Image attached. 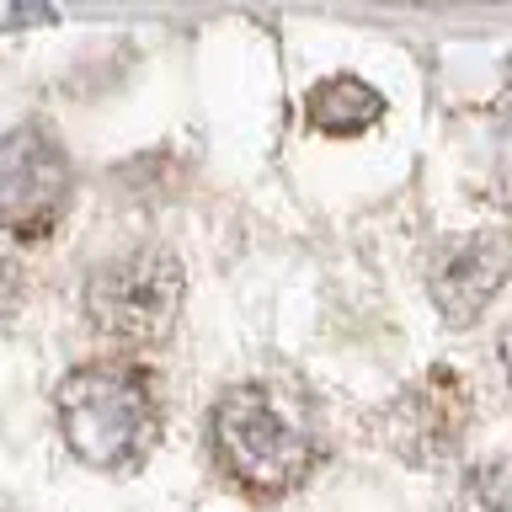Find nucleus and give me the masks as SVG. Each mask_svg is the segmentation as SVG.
I'll use <instances>...</instances> for the list:
<instances>
[{"label":"nucleus","mask_w":512,"mask_h":512,"mask_svg":"<svg viewBox=\"0 0 512 512\" xmlns=\"http://www.w3.org/2000/svg\"><path fill=\"white\" fill-rule=\"evenodd\" d=\"M22 304V267L11 256H0V315H11Z\"/></svg>","instance_id":"nucleus-9"},{"label":"nucleus","mask_w":512,"mask_h":512,"mask_svg":"<svg viewBox=\"0 0 512 512\" xmlns=\"http://www.w3.org/2000/svg\"><path fill=\"white\" fill-rule=\"evenodd\" d=\"M502 374H507V390H512V326L502 336Z\"/></svg>","instance_id":"nucleus-10"},{"label":"nucleus","mask_w":512,"mask_h":512,"mask_svg":"<svg viewBox=\"0 0 512 512\" xmlns=\"http://www.w3.org/2000/svg\"><path fill=\"white\" fill-rule=\"evenodd\" d=\"M54 411H59V432L70 443V454L107 475L144 464L160 432L155 390L128 363L70 368L54 390Z\"/></svg>","instance_id":"nucleus-2"},{"label":"nucleus","mask_w":512,"mask_h":512,"mask_svg":"<svg viewBox=\"0 0 512 512\" xmlns=\"http://www.w3.org/2000/svg\"><path fill=\"white\" fill-rule=\"evenodd\" d=\"M304 118H310V128H320V134H363V128H374L384 118V96L358 75H331L310 91Z\"/></svg>","instance_id":"nucleus-7"},{"label":"nucleus","mask_w":512,"mask_h":512,"mask_svg":"<svg viewBox=\"0 0 512 512\" xmlns=\"http://www.w3.org/2000/svg\"><path fill=\"white\" fill-rule=\"evenodd\" d=\"M70 203V160L59 139L38 123H22L0 139V235L38 240L59 224Z\"/></svg>","instance_id":"nucleus-4"},{"label":"nucleus","mask_w":512,"mask_h":512,"mask_svg":"<svg viewBox=\"0 0 512 512\" xmlns=\"http://www.w3.org/2000/svg\"><path fill=\"white\" fill-rule=\"evenodd\" d=\"M507 272H512V240L480 230V235H464L438 251V262L427 267V288H432V304H438L443 320L470 326L502 294Z\"/></svg>","instance_id":"nucleus-6"},{"label":"nucleus","mask_w":512,"mask_h":512,"mask_svg":"<svg viewBox=\"0 0 512 512\" xmlns=\"http://www.w3.org/2000/svg\"><path fill=\"white\" fill-rule=\"evenodd\" d=\"M454 512H512V454L480 459L475 470L459 480Z\"/></svg>","instance_id":"nucleus-8"},{"label":"nucleus","mask_w":512,"mask_h":512,"mask_svg":"<svg viewBox=\"0 0 512 512\" xmlns=\"http://www.w3.org/2000/svg\"><path fill=\"white\" fill-rule=\"evenodd\" d=\"M470 427V395L454 368H432L384 411V438L406 464H443Z\"/></svg>","instance_id":"nucleus-5"},{"label":"nucleus","mask_w":512,"mask_h":512,"mask_svg":"<svg viewBox=\"0 0 512 512\" xmlns=\"http://www.w3.org/2000/svg\"><path fill=\"white\" fill-rule=\"evenodd\" d=\"M182 288L187 278L171 251H123L86 278V315L118 347H160L182 310Z\"/></svg>","instance_id":"nucleus-3"},{"label":"nucleus","mask_w":512,"mask_h":512,"mask_svg":"<svg viewBox=\"0 0 512 512\" xmlns=\"http://www.w3.org/2000/svg\"><path fill=\"white\" fill-rule=\"evenodd\" d=\"M208 448L219 470L251 496L294 491L315 464L310 422L272 384H230L208 411Z\"/></svg>","instance_id":"nucleus-1"}]
</instances>
